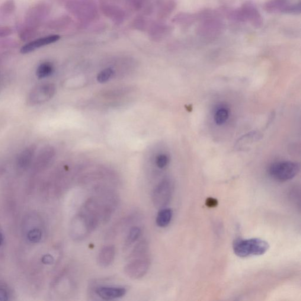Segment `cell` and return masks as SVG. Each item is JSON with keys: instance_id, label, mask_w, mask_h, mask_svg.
<instances>
[{"instance_id": "cell-1", "label": "cell", "mask_w": 301, "mask_h": 301, "mask_svg": "<svg viewBox=\"0 0 301 301\" xmlns=\"http://www.w3.org/2000/svg\"><path fill=\"white\" fill-rule=\"evenodd\" d=\"M233 250L239 257L246 258L251 256L264 255L270 245L267 241L259 238H237L233 242Z\"/></svg>"}, {"instance_id": "cell-2", "label": "cell", "mask_w": 301, "mask_h": 301, "mask_svg": "<svg viewBox=\"0 0 301 301\" xmlns=\"http://www.w3.org/2000/svg\"><path fill=\"white\" fill-rule=\"evenodd\" d=\"M201 21L198 27V33L205 38H213L220 33L223 28V22L215 12L212 10H205L196 15Z\"/></svg>"}, {"instance_id": "cell-3", "label": "cell", "mask_w": 301, "mask_h": 301, "mask_svg": "<svg viewBox=\"0 0 301 301\" xmlns=\"http://www.w3.org/2000/svg\"><path fill=\"white\" fill-rule=\"evenodd\" d=\"M300 169V165L296 162L281 161L272 164L269 168V173L276 180L285 182L296 177L299 174Z\"/></svg>"}, {"instance_id": "cell-4", "label": "cell", "mask_w": 301, "mask_h": 301, "mask_svg": "<svg viewBox=\"0 0 301 301\" xmlns=\"http://www.w3.org/2000/svg\"><path fill=\"white\" fill-rule=\"evenodd\" d=\"M56 92V86L53 84H44L35 86L29 92L27 102L31 106L43 104L52 98Z\"/></svg>"}, {"instance_id": "cell-5", "label": "cell", "mask_w": 301, "mask_h": 301, "mask_svg": "<svg viewBox=\"0 0 301 301\" xmlns=\"http://www.w3.org/2000/svg\"><path fill=\"white\" fill-rule=\"evenodd\" d=\"M91 232L87 218L84 213L73 218L70 226V234L75 241H82Z\"/></svg>"}, {"instance_id": "cell-6", "label": "cell", "mask_w": 301, "mask_h": 301, "mask_svg": "<svg viewBox=\"0 0 301 301\" xmlns=\"http://www.w3.org/2000/svg\"><path fill=\"white\" fill-rule=\"evenodd\" d=\"M150 261L146 258L133 259L124 267L127 276L133 280H139L145 276L150 267Z\"/></svg>"}, {"instance_id": "cell-7", "label": "cell", "mask_w": 301, "mask_h": 301, "mask_svg": "<svg viewBox=\"0 0 301 301\" xmlns=\"http://www.w3.org/2000/svg\"><path fill=\"white\" fill-rule=\"evenodd\" d=\"M171 182L164 180L160 182L152 192V200L156 208H162L167 205L171 196Z\"/></svg>"}, {"instance_id": "cell-8", "label": "cell", "mask_w": 301, "mask_h": 301, "mask_svg": "<svg viewBox=\"0 0 301 301\" xmlns=\"http://www.w3.org/2000/svg\"><path fill=\"white\" fill-rule=\"evenodd\" d=\"M240 8L245 21L250 22L253 26L256 28H260L262 26L263 20L254 2L246 1Z\"/></svg>"}, {"instance_id": "cell-9", "label": "cell", "mask_w": 301, "mask_h": 301, "mask_svg": "<svg viewBox=\"0 0 301 301\" xmlns=\"http://www.w3.org/2000/svg\"><path fill=\"white\" fill-rule=\"evenodd\" d=\"M55 154V150L53 147H46L41 149L35 160L34 169L38 171L46 169L53 161Z\"/></svg>"}, {"instance_id": "cell-10", "label": "cell", "mask_w": 301, "mask_h": 301, "mask_svg": "<svg viewBox=\"0 0 301 301\" xmlns=\"http://www.w3.org/2000/svg\"><path fill=\"white\" fill-rule=\"evenodd\" d=\"M263 137L261 132L258 131H252L242 136L236 141L235 149L238 150H246L251 148L255 143L259 142Z\"/></svg>"}, {"instance_id": "cell-11", "label": "cell", "mask_w": 301, "mask_h": 301, "mask_svg": "<svg viewBox=\"0 0 301 301\" xmlns=\"http://www.w3.org/2000/svg\"><path fill=\"white\" fill-rule=\"evenodd\" d=\"M37 150L36 146L31 145L22 150L17 158V165L21 170H25L34 161Z\"/></svg>"}, {"instance_id": "cell-12", "label": "cell", "mask_w": 301, "mask_h": 301, "mask_svg": "<svg viewBox=\"0 0 301 301\" xmlns=\"http://www.w3.org/2000/svg\"><path fill=\"white\" fill-rule=\"evenodd\" d=\"M60 38L59 35H53L31 41L21 48V53L23 54L30 53L41 47L56 42Z\"/></svg>"}, {"instance_id": "cell-13", "label": "cell", "mask_w": 301, "mask_h": 301, "mask_svg": "<svg viewBox=\"0 0 301 301\" xmlns=\"http://www.w3.org/2000/svg\"><path fill=\"white\" fill-rule=\"evenodd\" d=\"M127 290L124 288L101 287L97 288L96 294L104 300H113L126 296Z\"/></svg>"}, {"instance_id": "cell-14", "label": "cell", "mask_w": 301, "mask_h": 301, "mask_svg": "<svg viewBox=\"0 0 301 301\" xmlns=\"http://www.w3.org/2000/svg\"><path fill=\"white\" fill-rule=\"evenodd\" d=\"M115 256V249L113 245L104 246L99 252L98 264L102 267L106 268L114 262Z\"/></svg>"}, {"instance_id": "cell-15", "label": "cell", "mask_w": 301, "mask_h": 301, "mask_svg": "<svg viewBox=\"0 0 301 301\" xmlns=\"http://www.w3.org/2000/svg\"><path fill=\"white\" fill-rule=\"evenodd\" d=\"M289 4V0H270L266 3L264 8L270 13H283L285 8Z\"/></svg>"}, {"instance_id": "cell-16", "label": "cell", "mask_w": 301, "mask_h": 301, "mask_svg": "<svg viewBox=\"0 0 301 301\" xmlns=\"http://www.w3.org/2000/svg\"><path fill=\"white\" fill-rule=\"evenodd\" d=\"M172 211L169 208H162L156 216V223L159 227L164 228L170 223L172 218Z\"/></svg>"}, {"instance_id": "cell-17", "label": "cell", "mask_w": 301, "mask_h": 301, "mask_svg": "<svg viewBox=\"0 0 301 301\" xmlns=\"http://www.w3.org/2000/svg\"><path fill=\"white\" fill-rule=\"evenodd\" d=\"M54 72V66L51 63L45 62L38 67L36 75L38 79L49 77Z\"/></svg>"}, {"instance_id": "cell-18", "label": "cell", "mask_w": 301, "mask_h": 301, "mask_svg": "<svg viewBox=\"0 0 301 301\" xmlns=\"http://www.w3.org/2000/svg\"><path fill=\"white\" fill-rule=\"evenodd\" d=\"M37 226L31 227L27 232V239L28 241L31 243L39 242L43 238V230L40 226L37 227Z\"/></svg>"}, {"instance_id": "cell-19", "label": "cell", "mask_w": 301, "mask_h": 301, "mask_svg": "<svg viewBox=\"0 0 301 301\" xmlns=\"http://www.w3.org/2000/svg\"><path fill=\"white\" fill-rule=\"evenodd\" d=\"M149 250V246L146 241H141L134 247L132 253L131 254V257L133 259L144 257L147 251Z\"/></svg>"}, {"instance_id": "cell-20", "label": "cell", "mask_w": 301, "mask_h": 301, "mask_svg": "<svg viewBox=\"0 0 301 301\" xmlns=\"http://www.w3.org/2000/svg\"><path fill=\"white\" fill-rule=\"evenodd\" d=\"M229 118V111L225 107L219 109L214 115V120L219 126L225 124Z\"/></svg>"}, {"instance_id": "cell-21", "label": "cell", "mask_w": 301, "mask_h": 301, "mask_svg": "<svg viewBox=\"0 0 301 301\" xmlns=\"http://www.w3.org/2000/svg\"><path fill=\"white\" fill-rule=\"evenodd\" d=\"M142 234V230L139 227L134 226L131 228L128 234L126 243L127 245H131L139 239Z\"/></svg>"}, {"instance_id": "cell-22", "label": "cell", "mask_w": 301, "mask_h": 301, "mask_svg": "<svg viewBox=\"0 0 301 301\" xmlns=\"http://www.w3.org/2000/svg\"><path fill=\"white\" fill-rule=\"evenodd\" d=\"M196 15L190 14H182L178 15L176 18V20L179 23L183 24H190L193 23L195 20H196Z\"/></svg>"}, {"instance_id": "cell-23", "label": "cell", "mask_w": 301, "mask_h": 301, "mask_svg": "<svg viewBox=\"0 0 301 301\" xmlns=\"http://www.w3.org/2000/svg\"><path fill=\"white\" fill-rule=\"evenodd\" d=\"M114 75V71L111 69H107L99 74L97 80L99 82H106L110 79Z\"/></svg>"}, {"instance_id": "cell-24", "label": "cell", "mask_w": 301, "mask_h": 301, "mask_svg": "<svg viewBox=\"0 0 301 301\" xmlns=\"http://www.w3.org/2000/svg\"><path fill=\"white\" fill-rule=\"evenodd\" d=\"M301 3L296 4H288L284 9L283 13L289 14H300L301 13Z\"/></svg>"}, {"instance_id": "cell-25", "label": "cell", "mask_w": 301, "mask_h": 301, "mask_svg": "<svg viewBox=\"0 0 301 301\" xmlns=\"http://www.w3.org/2000/svg\"><path fill=\"white\" fill-rule=\"evenodd\" d=\"M155 162L159 168H164L169 163L168 156L165 154H160L156 157Z\"/></svg>"}, {"instance_id": "cell-26", "label": "cell", "mask_w": 301, "mask_h": 301, "mask_svg": "<svg viewBox=\"0 0 301 301\" xmlns=\"http://www.w3.org/2000/svg\"><path fill=\"white\" fill-rule=\"evenodd\" d=\"M218 203V201L214 198H208L206 202V206L209 208L216 207Z\"/></svg>"}, {"instance_id": "cell-27", "label": "cell", "mask_w": 301, "mask_h": 301, "mask_svg": "<svg viewBox=\"0 0 301 301\" xmlns=\"http://www.w3.org/2000/svg\"><path fill=\"white\" fill-rule=\"evenodd\" d=\"M8 300V293L5 289L2 287H0V301H7Z\"/></svg>"}, {"instance_id": "cell-28", "label": "cell", "mask_w": 301, "mask_h": 301, "mask_svg": "<svg viewBox=\"0 0 301 301\" xmlns=\"http://www.w3.org/2000/svg\"><path fill=\"white\" fill-rule=\"evenodd\" d=\"M43 261H44V263L50 264V263H51V262H52L53 259H52V257H51V256L46 255V257H45L43 259Z\"/></svg>"}]
</instances>
